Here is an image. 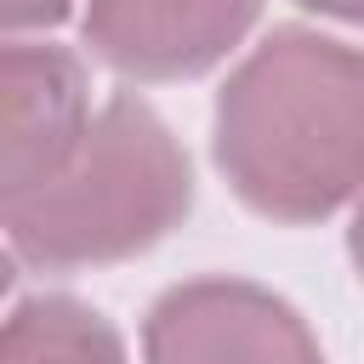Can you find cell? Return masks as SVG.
<instances>
[{"instance_id": "ba28073f", "label": "cell", "mask_w": 364, "mask_h": 364, "mask_svg": "<svg viewBox=\"0 0 364 364\" xmlns=\"http://www.w3.org/2000/svg\"><path fill=\"white\" fill-rule=\"evenodd\" d=\"M301 6H307V11H324V17H341V23H353L364 0H301Z\"/></svg>"}, {"instance_id": "52a82bcc", "label": "cell", "mask_w": 364, "mask_h": 364, "mask_svg": "<svg viewBox=\"0 0 364 364\" xmlns=\"http://www.w3.org/2000/svg\"><path fill=\"white\" fill-rule=\"evenodd\" d=\"M63 17H68V0H0V46L40 34V28H57Z\"/></svg>"}, {"instance_id": "8992f818", "label": "cell", "mask_w": 364, "mask_h": 364, "mask_svg": "<svg viewBox=\"0 0 364 364\" xmlns=\"http://www.w3.org/2000/svg\"><path fill=\"white\" fill-rule=\"evenodd\" d=\"M0 364H125V347L85 301L34 296L0 324Z\"/></svg>"}, {"instance_id": "3957f363", "label": "cell", "mask_w": 364, "mask_h": 364, "mask_svg": "<svg viewBox=\"0 0 364 364\" xmlns=\"http://www.w3.org/2000/svg\"><path fill=\"white\" fill-rule=\"evenodd\" d=\"M148 364H324L290 301L245 279H193L154 301Z\"/></svg>"}, {"instance_id": "5b68a950", "label": "cell", "mask_w": 364, "mask_h": 364, "mask_svg": "<svg viewBox=\"0 0 364 364\" xmlns=\"http://www.w3.org/2000/svg\"><path fill=\"white\" fill-rule=\"evenodd\" d=\"M262 0H91L85 46L131 80H182L228 57Z\"/></svg>"}, {"instance_id": "7a4b0ae2", "label": "cell", "mask_w": 364, "mask_h": 364, "mask_svg": "<svg viewBox=\"0 0 364 364\" xmlns=\"http://www.w3.org/2000/svg\"><path fill=\"white\" fill-rule=\"evenodd\" d=\"M193 205V171L142 97H108L63 165L0 205L6 245L51 273L102 267L165 239Z\"/></svg>"}, {"instance_id": "277c9868", "label": "cell", "mask_w": 364, "mask_h": 364, "mask_svg": "<svg viewBox=\"0 0 364 364\" xmlns=\"http://www.w3.org/2000/svg\"><path fill=\"white\" fill-rule=\"evenodd\" d=\"M91 91L74 51L46 40L0 46V205L46 182L85 131Z\"/></svg>"}, {"instance_id": "6da1fadb", "label": "cell", "mask_w": 364, "mask_h": 364, "mask_svg": "<svg viewBox=\"0 0 364 364\" xmlns=\"http://www.w3.org/2000/svg\"><path fill=\"white\" fill-rule=\"evenodd\" d=\"M216 165L262 216L318 222L341 210L364 171L358 51L307 28L262 40L216 97Z\"/></svg>"}, {"instance_id": "9c48e42d", "label": "cell", "mask_w": 364, "mask_h": 364, "mask_svg": "<svg viewBox=\"0 0 364 364\" xmlns=\"http://www.w3.org/2000/svg\"><path fill=\"white\" fill-rule=\"evenodd\" d=\"M6 284H11V256L0 250V296H6Z\"/></svg>"}]
</instances>
